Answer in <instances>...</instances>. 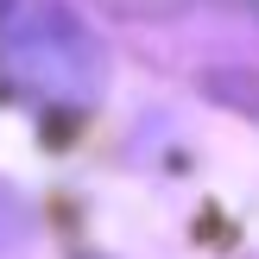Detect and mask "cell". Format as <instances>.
Returning <instances> with one entry per match:
<instances>
[{
  "label": "cell",
  "instance_id": "1",
  "mask_svg": "<svg viewBox=\"0 0 259 259\" xmlns=\"http://www.w3.org/2000/svg\"><path fill=\"white\" fill-rule=\"evenodd\" d=\"M0 57L19 82L57 101H82L101 89V45L57 0H19L0 25Z\"/></svg>",
  "mask_w": 259,
  "mask_h": 259
}]
</instances>
